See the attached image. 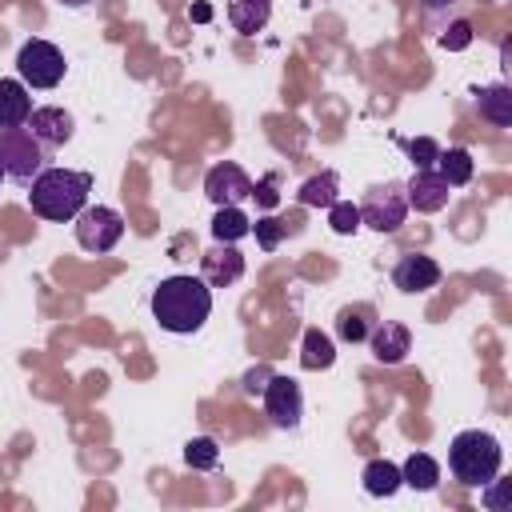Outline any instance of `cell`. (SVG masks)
Wrapping results in <instances>:
<instances>
[{
	"instance_id": "1",
	"label": "cell",
	"mask_w": 512,
	"mask_h": 512,
	"mask_svg": "<svg viewBox=\"0 0 512 512\" xmlns=\"http://www.w3.org/2000/svg\"><path fill=\"white\" fill-rule=\"evenodd\" d=\"M152 316L164 332L192 336L212 316V288L200 276H168L152 288Z\"/></svg>"
},
{
	"instance_id": "2",
	"label": "cell",
	"mask_w": 512,
	"mask_h": 512,
	"mask_svg": "<svg viewBox=\"0 0 512 512\" xmlns=\"http://www.w3.org/2000/svg\"><path fill=\"white\" fill-rule=\"evenodd\" d=\"M88 192H92V176L88 172H72V168H40L32 176V192H28V204L36 216L44 220H76L80 208L88 204Z\"/></svg>"
},
{
	"instance_id": "3",
	"label": "cell",
	"mask_w": 512,
	"mask_h": 512,
	"mask_svg": "<svg viewBox=\"0 0 512 512\" xmlns=\"http://www.w3.org/2000/svg\"><path fill=\"white\" fill-rule=\"evenodd\" d=\"M500 464H504V452H500V440L492 432L468 428V432H456L448 444V472L464 488L488 484L492 476H500Z\"/></svg>"
},
{
	"instance_id": "4",
	"label": "cell",
	"mask_w": 512,
	"mask_h": 512,
	"mask_svg": "<svg viewBox=\"0 0 512 512\" xmlns=\"http://www.w3.org/2000/svg\"><path fill=\"white\" fill-rule=\"evenodd\" d=\"M0 164H4V176L20 180V184H32V176L44 164V144L28 132V124L0 128Z\"/></svg>"
},
{
	"instance_id": "5",
	"label": "cell",
	"mask_w": 512,
	"mask_h": 512,
	"mask_svg": "<svg viewBox=\"0 0 512 512\" xmlns=\"http://www.w3.org/2000/svg\"><path fill=\"white\" fill-rule=\"evenodd\" d=\"M408 216V200H404V184L396 180H384V184H372L364 192V204H360V224H368L372 232H396Z\"/></svg>"
},
{
	"instance_id": "6",
	"label": "cell",
	"mask_w": 512,
	"mask_h": 512,
	"mask_svg": "<svg viewBox=\"0 0 512 512\" xmlns=\"http://www.w3.org/2000/svg\"><path fill=\"white\" fill-rule=\"evenodd\" d=\"M16 72L28 88H56L64 80V52L48 40H28L16 52Z\"/></svg>"
},
{
	"instance_id": "7",
	"label": "cell",
	"mask_w": 512,
	"mask_h": 512,
	"mask_svg": "<svg viewBox=\"0 0 512 512\" xmlns=\"http://www.w3.org/2000/svg\"><path fill=\"white\" fill-rule=\"evenodd\" d=\"M124 236V220L116 208H104V204H84L80 216H76V244L84 252H112Z\"/></svg>"
},
{
	"instance_id": "8",
	"label": "cell",
	"mask_w": 512,
	"mask_h": 512,
	"mask_svg": "<svg viewBox=\"0 0 512 512\" xmlns=\"http://www.w3.org/2000/svg\"><path fill=\"white\" fill-rule=\"evenodd\" d=\"M260 396H264V412H268V420H272L276 428H296V424H300V416H304V396H300V384H296L292 376L272 372Z\"/></svg>"
},
{
	"instance_id": "9",
	"label": "cell",
	"mask_w": 512,
	"mask_h": 512,
	"mask_svg": "<svg viewBox=\"0 0 512 512\" xmlns=\"http://www.w3.org/2000/svg\"><path fill=\"white\" fill-rule=\"evenodd\" d=\"M204 192H208V200H212L216 208H220V204H240V200L252 196V180H248V172H244L240 164L220 160V164L208 168V176H204Z\"/></svg>"
},
{
	"instance_id": "10",
	"label": "cell",
	"mask_w": 512,
	"mask_h": 512,
	"mask_svg": "<svg viewBox=\"0 0 512 512\" xmlns=\"http://www.w3.org/2000/svg\"><path fill=\"white\" fill-rule=\"evenodd\" d=\"M404 200L416 212H440L452 200V188H448V180L436 168H416L412 180L404 184Z\"/></svg>"
},
{
	"instance_id": "11",
	"label": "cell",
	"mask_w": 512,
	"mask_h": 512,
	"mask_svg": "<svg viewBox=\"0 0 512 512\" xmlns=\"http://www.w3.org/2000/svg\"><path fill=\"white\" fill-rule=\"evenodd\" d=\"M392 284H396L400 292H408V296L428 292V288H436V284H440V264H436L432 256H420V252L400 256V260H396V268H392Z\"/></svg>"
},
{
	"instance_id": "12",
	"label": "cell",
	"mask_w": 512,
	"mask_h": 512,
	"mask_svg": "<svg viewBox=\"0 0 512 512\" xmlns=\"http://www.w3.org/2000/svg\"><path fill=\"white\" fill-rule=\"evenodd\" d=\"M28 132L44 144V148H64L72 140V116L56 104H44V108H32L28 116Z\"/></svg>"
},
{
	"instance_id": "13",
	"label": "cell",
	"mask_w": 512,
	"mask_h": 512,
	"mask_svg": "<svg viewBox=\"0 0 512 512\" xmlns=\"http://www.w3.org/2000/svg\"><path fill=\"white\" fill-rule=\"evenodd\" d=\"M200 260H204V276L200 280L208 288H228V284H236L244 276V256L236 252V244H216Z\"/></svg>"
},
{
	"instance_id": "14",
	"label": "cell",
	"mask_w": 512,
	"mask_h": 512,
	"mask_svg": "<svg viewBox=\"0 0 512 512\" xmlns=\"http://www.w3.org/2000/svg\"><path fill=\"white\" fill-rule=\"evenodd\" d=\"M368 348H372V356L380 364H400L408 356V348H412V332L404 324H396V320H380L368 332Z\"/></svg>"
},
{
	"instance_id": "15",
	"label": "cell",
	"mask_w": 512,
	"mask_h": 512,
	"mask_svg": "<svg viewBox=\"0 0 512 512\" xmlns=\"http://www.w3.org/2000/svg\"><path fill=\"white\" fill-rule=\"evenodd\" d=\"M32 116V96L24 80H0V128H20Z\"/></svg>"
},
{
	"instance_id": "16",
	"label": "cell",
	"mask_w": 512,
	"mask_h": 512,
	"mask_svg": "<svg viewBox=\"0 0 512 512\" xmlns=\"http://www.w3.org/2000/svg\"><path fill=\"white\" fill-rule=\"evenodd\" d=\"M476 112L496 124V128H508L512 124V88L508 84H484L476 92Z\"/></svg>"
},
{
	"instance_id": "17",
	"label": "cell",
	"mask_w": 512,
	"mask_h": 512,
	"mask_svg": "<svg viewBox=\"0 0 512 512\" xmlns=\"http://www.w3.org/2000/svg\"><path fill=\"white\" fill-rule=\"evenodd\" d=\"M268 16H272V0H228V24H232L240 36L264 32Z\"/></svg>"
},
{
	"instance_id": "18",
	"label": "cell",
	"mask_w": 512,
	"mask_h": 512,
	"mask_svg": "<svg viewBox=\"0 0 512 512\" xmlns=\"http://www.w3.org/2000/svg\"><path fill=\"white\" fill-rule=\"evenodd\" d=\"M248 232H252V220H248V212L240 204H220L216 208V216H212V240L216 244H236Z\"/></svg>"
},
{
	"instance_id": "19",
	"label": "cell",
	"mask_w": 512,
	"mask_h": 512,
	"mask_svg": "<svg viewBox=\"0 0 512 512\" xmlns=\"http://www.w3.org/2000/svg\"><path fill=\"white\" fill-rule=\"evenodd\" d=\"M400 480L416 492H432L440 484V464L428 456V452H412L404 464H400Z\"/></svg>"
},
{
	"instance_id": "20",
	"label": "cell",
	"mask_w": 512,
	"mask_h": 512,
	"mask_svg": "<svg viewBox=\"0 0 512 512\" xmlns=\"http://www.w3.org/2000/svg\"><path fill=\"white\" fill-rule=\"evenodd\" d=\"M360 480H364V492L368 496H392L404 480H400V464H392V460H368L364 464V472H360Z\"/></svg>"
},
{
	"instance_id": "21",
	"label": "cell",
	"mask_w": 512,
	"mask_h": 512,
	"mask_svg": "<svg viewBox=\"0 0 512 512\" xmlns=\"http://www.w3.org/2000/svg\"><path fill=\"white\" fill-rule=\"evenodd\" d=\"M432 168L448 180V188H464L472 180V156H468V148H440Z\"/></svg>"
},
{
	"instance_id": "22",
	"label": "cell",
	"mask_w": 512,
	"mask_h": 512,
	"mask_svg": "<svg viewBox=\"0 0 512 512\" xmlns=\"http://www.w3.org/2000/svg\"><path fill=\"white\" fill-rule=\"evenodd\" d=\"M332 360H336L332 336H324L320 328H308L304 332V344H300V364L308 372H320V368H332Z\"/></svg>"
},
{
	"instance_id": "23",
	"label": "cell",
	"mask_w": 512,
	"mask_h": 512,
	"mask_svg": "<svg viewBox=\"0 0 512 512\" xmlns=\"http://www.w3.org/2000/svg\"><path fill=\"white\" fill-rule=\"evenodd\" d=\"M336 188H340V176H336V172H320V176L304 180L296 196H300L304 208H328V204L336 200Z\"/></svg>"
},
{
	"instance_id": "24",
	"label": "cell",
	"mask_w": 512,
	"mask_h": 512,
	"mask_svg": "<svg viewBox=\"0 0 512 512\" xmlns=\"http://www.w3.org/2000/svg\"><path fill=\"white\" fill-rule=\"evenodd\" d=\"M184 464L196 468V472H212L220 464V444L212 436H196L184 444Z\"/></svg>"
},
{
	"instance_id": "25",
	"label": "cell",
	"mask_w": 512,
	"mask_h": 512,
	"mask_svg": "<svg viewBox=\"0 0 512 512\" xmlns=\"http://www.w3.org/2000/svg\"><path fill=\"white\" fill-rule=\"evenodd\" d=\"M364 316H372V312H368V308H340V316H336L340 340H348V344L368 340V320H364Z\"/></svg>"
},
{
	"instance_id": "26",
	"label": "cell",
	"mask_w": 512,
	"mask_h": 512,
	"mask_svg": "<svg viewBox=\"0 0 512 512\" xmlns=\"http://www.w3.org/2000/svg\"><path fill=\"white\" fill-rule=\"evenodd\" d=\"M328 224H332L336 236H352L360 228V208L352 200H332L328 204Z\"/></svg>"
},
{
	"instance_id": "27",
	"label": "cell",
	"mask_w": 512,
	"mask_h": 512,
	"mask_svg": "<svg viewBox=\"0 0 512 512\" xmlns=\"http://www.w3.org/2000/svg\"><path fill=\"white\" fill-rule=\"evenodd\" d=\"M252 232H256V244H260L264 252H276L280 240H284V232H288V224L276 220V216H260V220L252 224Z\"/></svg>"
},
{
	"instance_id": "28",
	"label": "cell",
	"mask_w": 512,
	"mask_h": 512,
	"mask_svg": "<svg viewBox=\"0 0 512 512\" xmlns=\"http://www.w3.org/2000/svg\"><path fill=\"white\" fill-rule=\"evenodd\" d=\"M400 148L412 156L416 168H432V164H436V152H440V144L428 140V136H420V140H400Z\"/></svg>"
},
{
	"instance_id": "29",
	"label": "cell",
	"mask_w": 512,
	"mask_h": 512,
	"mask_svg": "<svg viewBox=\"0 0 512 512\" xmlns=\"http://www.w3.org/2000/svg\"><path fill=\"white\" fill-rule=\"evenodd\" d=\"M484 488V504L492 508V512H508V488H512V480H488V484H480Z\"/></svg>"
},
{
	"instance_id": "30",
	"label": "cell",
	"mask_w": 512,
	"mask_h": 512,
	"mask_svg": "<svg viewBox=\"0 0 512 512\" xmlns=\"http://www.w3.org/2000/svg\"><path fill=\"white\" fill-rule=\"evenodd\" d=\"M276 184H280V176H276V172H268L260 184H252V196H256V204H260V208H276V204H280Z\"/></svg>"
},
{
	"instance_id": "31",
	"label": "cell",
	"mask_w": 512,
	"mask_h": 512,
	"mask_svg": "<svg viewBox=\"0 0 512 512\" xmlns=\"http://www.w3.org/2000/svg\"><path fill=\"white\" fill-rule=\"evenodd\" d=\"M440 44H444L448 52H464V48L472 44V28H468L464 20H456V24H452V28L440 36Z\"/></svg>"
},
{
	"instance_id": "32",
	"label": "cell",
	"mask_w": 512,
	"mask_h": 512,
	"mask_svg": "<svg viewBox=\"0 0 512 512\" xmlns=\"http://www.w3.org/2000/svg\"><path fill=\"white\" fill-rule=\"evenodd\" d=\"M268 376H272V368H268V364L252 368V372L244 376V392H248V396H260V392H264V384H268Z\"/></svg>"
},
{
	"instance_id": "33",
	"label": "cell",
	"mask_w": 512,
	"mask_h": 512,
	"mask_svg": "<svg viewBox=\"0 0 512 512\" xmlns=\"http://www.w3.org/2000/svg\"><path fill=\"white\" fill-rule=\"evenodd\" d=\"M428 12H440V8H448V4H456V0H420Z\"/></svg>"
},
{
	"instance_id": "34",
	"label": "cell",
	"mask_w": 512,
	"mask_h": 512,
	"mask_svg": "<svg viewBox=\"0 0 512 512\" xmlns=\"http://www.w3.org/2000/svg\"><path fill=\"white\" fill-rule=\"evenodd\" d=\"M208 16H212V8H208V4H196V8H192V20H208Z\"/></svg>"
},
{
	"instance_id": "35",
	"label": "cell",
	"mask_w": 512,
	"mask_h": 512,
	"mask_svg": "<svg viewBox=\"0 0 512 512\" xmlns=\"http://www.w3.org/2000/svg\"><path fill=\"white\" fill-rule=\"evenodd\" d=\"M60 4H68V8H84V4H92V0H60Z\"/></svg>"
},
{
	"instance_id": "36",
	"label": "cell",
	"mask_w": 512,
	"mask_h": 512,
	"mask_svg": "<svg viewBox=\"0 0 512 512\" xmlns=\"http://www.w3.org/2000/svg\"><path fill=\"white\" fill-rule=\"evenodd\" d=\"M0 176H4V164H0Z\"/></svg>"
}]
</instances>
